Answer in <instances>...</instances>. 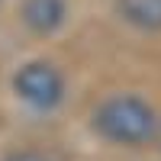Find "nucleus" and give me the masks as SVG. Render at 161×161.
Wrapping results in <instances>:
<instances>
[{"label":"nucleus","mask_w":161,"mask_h":161,"mask_svg":"<svg viewBox=\"0 0 161 161\" xmlns=\"http://www.w3.org/2000/svg\"><path fill=\"white\" fill-rule=\"evenodd\" d=\"M158 136H161V132H158Z\"/></svg>","instance_id":"obj_6"},{"label":"nucleus","mask_w":161,"mask_h":161,"mask_svg":"<svg viewBox=\"0 0 161 161\" xmlns=\"http://www.w3.org/2000/svg\"><path fill=\"white\" fill-rule=\"evenodd\" d=\"M155 110L139 97H113L93 113V129L110 142L142 145L155 136Z\"/></svg>","instance_id":"obj_1"},{"label":"nucleus","mask_w":161,"mask_h":161,"mask_svg":"<svg viewBox=\"0 0 161 161\" xmlns=\"http://www.w3.org/2000/svg\"><path fill=\"white\" fill-rule=\"evenodd\" d=\"M68 16V3L64 0H26L23 3V23L32 32H55Z\"/></svg>","instance_id":"obj_3"},{"label":"nucleus","mask_w":161,"mask_h":161,"mask_svg":"<svg viewBox=\"0 0 161 161\" xmlns=\"http://www.w3.org/2000/svg\"><path fill=\"white\" fill-rule=\"evenodd\" d=\"M13 87H16V93L26 103L39 106V110H48V106L61 103V97H64V77L48 61L23 64L16 71V77H13Z\"/></svg>","instance_id":"obj_2"},{"label":"nucleus","mask_w":161,"mask_h":161,"mask_svg":"<svg viewBox=\"0 0 161 161\" xmlns=\"http://www.w3.org/2000/svg\"><path fill=\"white\" fill-rule=\"evenodd\" d=\"M7 161H45V158L36 155V152H19V155H10Z\"/></svg>","instance_id":"obj_5"},{"label":"nucleus","mask_w":161,"mask_h":161,"mask_svg":"<svg viewBox=\"0 0 161 161\" xmlns=\"http://www.w3.org/2000/svg\"><path fill=\"white\" fill-rule=\"evenodd\" d=\"M119 13L142 29H161V0H119Z\"/></svg>","instance_id":"obj_4"}]
</instances>
